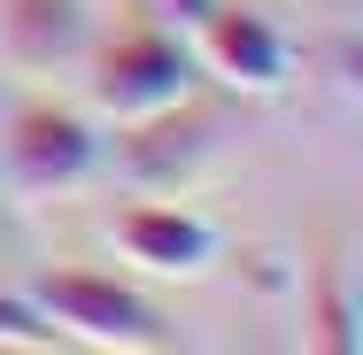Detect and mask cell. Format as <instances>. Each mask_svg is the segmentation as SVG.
<instances>
[{"instance_id": "obj_1", "label": "cell", "mask_w": 363, "mask_h": 355, "mask_svg": "<svg viewBox=\"0 0 363 355\" xmlns=\"http://www.w3.org/2000/svg\"><path fill=\"white\" fill-rule=\"evenodd\" d=\"M31 309L55 325V340H77V348H108V355L178 348L170 317L147 301L140 286L108 278V271H47V278L31 286Z\"/></svg>"}, {"instance_id": "obj_6", "label": "cell", "mask_w": 363, "mask_h": 355, "mask_svg": "<svg viewBox=\"0 0 363 355\" xmlns=\"http://www.w3.org/2000/svg\"><path fill=\"white\" fill-rule=\"evenodd\" d=\"M108 240H116L124 263H140L155 278H201L217 263V224L201 209H186V201H170V193H147L132 209H116Z\"/></svg>"}, {"instance_id": "obj_10", "label": "cell", "mask_w": 363, "mask_h": 355, "mask_svg": "<svg viewBox=\"0 0 363 355\" xmlns=\"http://www.w3.org/2000/svg\"><path fill=\"white\" fill-rule=\"evenodd\" d=\"M209 8H217V0H162V16H170V23H186V31H194Z\"/></svg>"}, {"instance_id": "obj_7", "label": "cell", "mask_w": 363, "mask_h": 355, "mask_svg": "<svg viewBox=\"0 0 363 355\" xmlns=\"http://www.w3.org/2000/svg\"><path fill=\"white\" fill-rule=\"evenodd\" d=\"M0 55L23 77H70L93 55V8L85 0H0Z\"/></svg>"}, {"instance_id": "obj_2", "label": "cell", "mask_w": 363, "mask_h": 355, "mask_svg": "<svg viewBox=\"0 0 363 355\" xmlns=\"http://www.w3.org/2000/svg\"><path fill=\"white\" fill-rule=\"evenodd\" d=\"M101 170V132L70 101H16L0 124V178L16 201H62Z\"/></svg>"}, {"instance_id": "obj_4", "label": "cell", "mask_w": 363, "mask_h": 355, "mask_svg": "<svg viewBox=\"0 0 363 355\" xmlns=\"http://www.w3.org/2000/svg\"><path fill=\"white\" fill-rule=\"evenodd\" d=\"M217 147V116L178 101L162 116H140V124H116V147L101 140V162H116V178H132L140 193H178Z\"/></svg>"}, {"instance_id": "obj_5", "label": "cell", "mask_w": 363, "mask_h": 355, "mask_svg": "<svg viewBox=\"0 0 363 355\" xmlns=\"http://www.w3.org/2000/svg\"><path fill=\"white\" fill-rule=\"evenodd\" d=\"M194 70H209L217 85L232 93H286L294 77V47L279 39V23L263 16V8H209L201 23H194Z\"/></svg>"}, {"instance_id": "obj_3", "label": "cell", "mask_w": 363, "mask_h": 355, "mask_svg": "<svg viewBox=\"0 0 363 355\" xmlns=\"http://www.w3.org/2000/svg\"><path fill=\"white\" fill-rule=\"evenodd\" d=\"M85 101H93V116H108V124H140V116H162V108H178V101H194V47L178 39V31H116L108 47L93 39V55H85Z\"/></svg>"}, {"instance_id": "obj_8", "label": "cell", "mask_w": 363, "mask_h": 355, "mask_svg": "<svg viewBox=\"0 0 363 355\" xmlns=\"http://www.w3.org/2000/svg\"><path fill=\"white\" fill-rule=\"evenodd\" d=\"M340 271L348 263H325V278H317V348H356V309H348V293H340Z\"/></svg>"}, {"instance_id": "obj_9", "label": "cell", "mask_w": 363, "mask_h": 355, "mask_svg": "<svg viewBox=\"0 0 363 355\" xmlns=\"http://www.w3.org/2000/svg\"><path fill=\"white\" fill-rule=\"evenodd\" d=\"M0 348H55V325L31 309V293H0Z\"/></svg>"}]
</instances>
